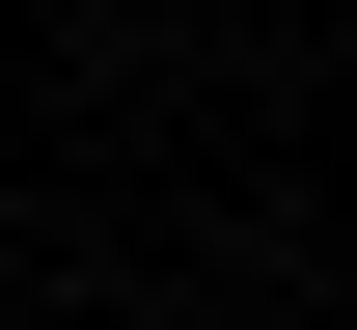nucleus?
Listing matches in <instances>:
<instances>
[{
  "label": "nucleus",
  "instance_id": "1",
  "mask_svg": "<svg viewBox=\"0 0 357 330\" xmlns=\"http://www.w3.org/2000/svg\"><path fill=\"white\" fill-rule=\"evenodd\" d=\"M137 330H192V303H137Z\"/></svg>",
  "mask_w": 357,
  "mask_h": 330
}]
</instances>
